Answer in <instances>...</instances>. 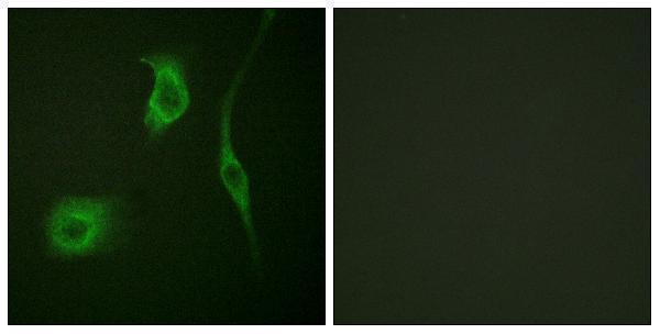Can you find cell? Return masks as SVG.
I'll list each match as a JSON object with an SVG mask.
<instances>
[{
  "mask_svg": "<svg viewBox=\"0 0 660 334\" xmlns=\"http://www.w3.org/2000/svg\"><path fill=\"white\" fill-rule=\"evenodd\" d=\"M275 14L274 9H266L260 22V27L251 47L237 71L228 90L226 91L220 108V148H219V176L223 187L235 204L244 230L246 232L250 252L255 265L260 264V249L254 227L251 208L250 179L239 160L231 142V114L239 85L250 65L252 57L264 37V33Z\"/></svg>",
  "mask_w": 660,
  "mask_h": 334,
  "instance_id": "cell-2",
  "label": "cell"
},
{
  "mask_svg": "<svg viewBox=\"0 0 660 334\" xmlns=\"http://www.w3.org/2000/svg\"><path fill=\"white\" fill-rule=\"evenodd\" d=\"M140 62L154 74L153 90L146 101L143 124L152 141L161 137L190 105V92L182 57L170 53L144 55Z\"/></svg>",
  "mask_w": 660,
  "mask_h": 334,
  "instance_id": "cell-3",
  "label": "cell"
},
{
  "mask_svg": "<svg viewBox=\"0 0 660 334\" xmlns=\"http://www.w3.org/2000/svg\"><path fill=\"white\" fill-rule=\"evenodd\" d=\"M50 254L73 258L103 253L124 237L125 213L117 197H65L44 224Z\"/></svg>",
  "mask_w": 660,
  "mask_h": 334,
  "instance_id": "cell-1",
  "label": "cell"
}]
</instances>
